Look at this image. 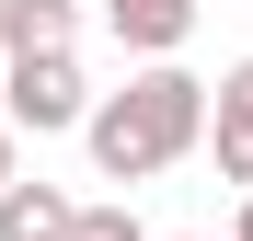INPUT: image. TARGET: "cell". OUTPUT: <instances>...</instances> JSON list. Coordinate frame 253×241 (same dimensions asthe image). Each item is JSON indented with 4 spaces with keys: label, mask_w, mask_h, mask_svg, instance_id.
<instances>
[{
    "label": "cell",
    "mask_w": 253,
    "mask_h": 241,
    "mask_svg": "<svg viewBox=\"0 0 253 241\" xmlns=\"http://www.w3.org/2000/svg\"><path fill=\"white\" fill-rule=\"evenodd\" d=\"M81 138H92V172L104 184H150V172H173V161L207 149V80L161 58V69L126 80V92H104Z\"/></svg>",
    "instance_id": "cell-1"
},
{
    "label": "cell",
    "mask_w": 253,
    "mask_h": 241,
    "mask_svg": "<svg viewBox=\"0 0 253 241\" xmlns=\"http://www.w3.org/2000/svg\"><path fill=\"white\" fill-rule=\"evenodd\" d=\"M92 80H81V58H12L0 69V115L12 127H35V138H58V127H92Z\"/></svg>",
    "instance_id": "cell-2"
},
{
    "label": "cell",
    "mask_w": 253,
    "mask_h": 241,
    "mask_svg": "<svg viewBox=\"0 0 253 241\" xmlns=\"http://www.w3.org/2000/svg\"><path fill=\"white\" fill-rule=\"evenodd\" d=\"M207 149H219V184L253 195V58H230L207 80Z\"/></svg>",
    "instance_id": "cell-3"
},
{
    "label": "cell",
    "mask_w": 253,
    "mask_h": 241,
    "mask_svg": "<svg viewBox=\"0 0 253 241\" xmlns=\"http://www.w3.org/2000/svg\"><path fill=\"white\" fill-rule=\"evenodd\" d=\"M12 58H81V0H0V69Z\"/></svg>",
    "instance_id": "cell-4"
},
{
    "label": "cell",
    "mask_w": 253,
    "mask_h": 241,
    "mask_svg": "<svg viewBox=\"0 0 253 241\" xmlns=\"http://www.w3.org/2000/svg\"><path fill=\"white\" fill-rule=\"evenodd\" d=\"M196 12H207V0H104L115 46H126V58H150V69H161V58H173L184 34H196Z\"/></svg>",
    "instance_id": "cell-5"
},
{
    "label": "cell",
    "mask_w": 253,
    "mask_h": 241,
    "mask_svg": "<svg viewBox=\"0 0 253 241\" xmlns=\"http://www.w3.org/2000/svg\"><path fill=\"white\" fill-rule=\"evenodd\" d=\"M81 230V207L58 184H0V241H69Z\"/></svg>",
    "instance_id": "cell-6"
},
{
    "label": "cell",
    "mask_w": 253,
    "mask_h": 241,
    "mask_svg": "<svg viewBox=\"0 0 253 241\" xmlns=\"http://www.w3.org/2000/svg\"><path fill=\"white\" fill-rule=\"evenodd\" d=\"M69 241H150V230L126 218V207H81V230H69Z\"/></svg>",
    "instance_id": "cell-7"
},
{
    "label": "cell",
    "mask_w": 253,
    "mask_h": 241,
    "mask_svg": "<svg viewBox=\"0 0 253 241\" xmlns=\"http://www.w3.org/2000/svg\"><path fill=\"white\" fill-rule=\"evenodd\" d=\"M0 184H12V115H0Z\"/></svg>",
    "instance_id": "cell-8"
},
{
    "label": "cell",
    "mask_w": 253,
    "mask_h": 241,
    "mask_svg": "<svg viewBox=\"0 0 253 241\" xmlns=\"http://www.w3.org/2000/svg\"><path fill=\"white\" fill-rule=\"evenodd\" d=\"M230 241H253V195H242V218H230Z\"/></svg>",
    "instance_id": "cell-9"
},
{
    "label": "cell",
    "mask_w": 253,
    "mask_h": 241,
    "mask_svg": "<svg viewBox=\"0 0 253 241\" xmlns=\"http://www.w3.org/2000/svg\"><path fill=\"white\" fill-rule=\"evenodd\" d=\"M173 241H207V230H173Z\"/></svg>",
    "instance_id": "cell-10"
}]
</instances>
